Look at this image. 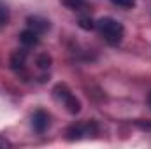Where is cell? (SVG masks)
<instances>
[{"label": "cell", "mask_w": 151, "mask_h": 149, "mask_svg": "<svg viewBox=\"0 0 151 149\" xmlns=\"http://www.w3.org/2000/svg\"><path fill=\"white\" fill-rule=\"evenodd\" d=\"M95 27H97L99 34L104 37V40L109 42V44H113V46L119 44V42L123 40L125 28H123V25H121L118 19H114V18H100Z\"/></svg>", "instance_id": "6da1fadb"}, {"label": "cell", "mask_w": 151, "mask_h": 149, "mask_svg": "<svg viewBox=\"0 0 151 149\" xmlns=\"http://www.w3.org/2000/svg\"><path fill=\"white\" fill-rule=\"evenodd\" d=\"M55 95H56L58 100L63 102V105L67 107V111L70 112V114H77V112L81 111V104H79V100H77L74 95L67 90V86L58 84V86L55 88Z\"/></svg>", "instance_id": "7a4b0ae2"}, {"label": "cell", "mask_w": 151, "mask_h": 149, "mask_svg": "<svg viewBox=\"0 0 151 149\" xmlns=\"http://www.w3.org/2000/svg\"><path fill=\"white\" fill-rule=\"evenodd\" d=\"M32 126H34V130L39 132V133L46 132L47 126H49V114L44 112V111H35L34 116H32Z\"/></svg>", "instance_id": "3957f363"}, {"label": "cell", "mask_w": 151, "mask_h": 149, "mask_svg": "<svg viewBox=\"0 0 151 149\" xmlns=\"http://www.w3.org/2000/svg\"><path fill=\"white\" fill-rule=\"evenodd\" d=\"M28 27H30V30H34L35 34H44L46 30H49V21L34 16V18L28 19Z\"/></svg>", "instance_id": "277c9868"}, {"label": "cell", "mask_w": 151, "mask_h": 149, "mask_svg": "<svg viewBox=\"0 0 151 149\" xmlns=\"http://www.w3.org/2000/svg\"><path fill=\"white\" fill-rule=\"evenodd\" d=\"M19 42L23 44V46H27V47H30V46H35L39 42V34H35L34 30H25V32H21L19 34Z\"/></svg>", "instance_id": "5b68a950"}, {"label": "cell", "mask_w": 151, "mask_h": 149, "mask_svg": "<svg viewBox=\"0 0 151 149\" xmlns=\"http://www.w3.org/2000/svg\"><path fill=\"white\" fill-rule=\"evenodd\" d=\"M25 56H27V53L25 51H16L14 54H12V58H11V65L14 67V69H21L23 65H25Z\"/></svg>", "instance_id": "8992f818"}, {"label": "cell", "mask_w": 151, "mask_h": 149, "mask_svg": "<svg viewBox=\"0 0 151 149\" xmlns=\"http://www.w3.org/2000/svg\"><path fill=\"white\" fill-rule=\"evenodd\" d=\"M63 4L69 9H72V11H81V9L86 7V2L84 0H63Z\"/></svg>", "instance_id": "52a82bcc"}, {"label": "cell", "mask_w": 151, "mask_h": 149, "mask_svg": "<svg viewBox=\"0 0 151 149\" xmlns=\"http://www.w3.org/2000/svg\"><path fill=\"white\" fill-rule=\"evenodd\" d=\"M114 5H119L123 9H132L135 5V0H111Z\"/></svg>", "instance_id": "ba28073f"}, {"label": "cell", "mask_w": 151, "mask_h": 149, "mask_svg": "<svg viewBox=\"0 0 151 149\" xmlns=\"http://www.w3.org/2000/svg\"><path fill=\"white\" fill-rule=\"evenodd\" d=\"M79 25H81L84 30H91V28L95 27V25H93V21H91V19H88V18H81V19H79Z\"/></svg>", "instance_id": "9c48e42d"}, {"label": "cell", "mask_w": 151, "mask_h": 149, "mask_svg": "<svg viewBox=\"0 0 151 149\" xmlns=\"http://www.w3.org/2000/svg\"><path fill=\"white\" fill-rule=\"evenodd\" d=\"M7 9L4 7V5H0V25H4V23H7Z\"/></svg>", "instance_id": "30bf717a"}, {"label": "cell", "mask_w": 151, "mask_h": 149, "mask_svg": "<svg viewBox=\"0 0 151 149\" xmlns=\"http://www.w3.org/2000/svg\"><path fill=\"white\" fill-rule=\"evenodd\" d=\"M39 65H40L42 69H46V67H49V58H47V56H42V58L39 60Z\"/></svg>", "instance_id": "8fae6325"}, {"label": "cell", "mask_w": 151, "mask_h": 149, "mask_svg": "<svg viewBox=\"0 0 151 149\" xmlns=\"http://www.w3.org/2000/svg\"><path fill=\"white\" fill-rule=\"evenodd\" d=\"M0 146H2V148H7V146H9V142H7L4 137H0Z\"/></svg>", "instance_id": "7c38bea8"}, {"label": "cell", "mask_w": 151, "mask_h": 149, "mask_svg": "<svg viewBox=\"0 0 151 149\" xmlns=\"http://www.w3.org/2000/svg\"><path fill=\"white\" fill-rule=\"evenodd\" d=\"M150 105H151V97H150Z\"/></svg>", "instance_id": "4fadbf2b"}]
</instances>
